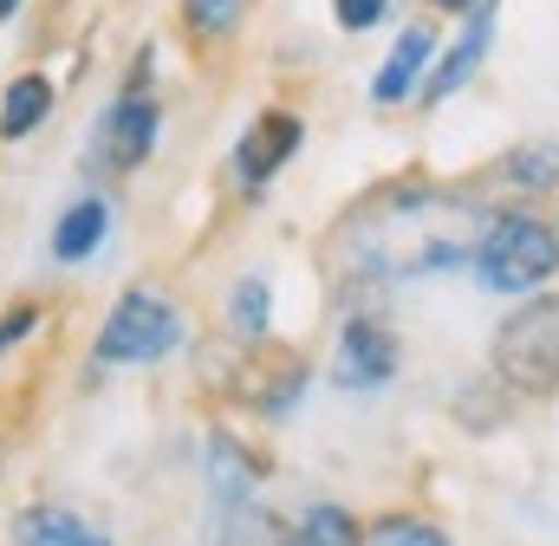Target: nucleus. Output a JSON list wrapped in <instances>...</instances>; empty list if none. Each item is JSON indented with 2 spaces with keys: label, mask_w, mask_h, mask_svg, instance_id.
Returning <instances> with one entry per match:
<instances>
[{
  "label": "nucleus",
  "mask_w": 559,
  "mask_h": 546,
  "mask_svg": "<svg viewBox=\"0 0 559 546\" xmlns=\"http://www.w3.org/2000/svg\"><path fill=\"white\" fill-rule=\"evenodd\" d=\"M475 273L488 293H534L559 273V241L554 228H540L534 215H501L488 222L481 248H475Z\"/></svg>",
  "instance_id": "obj_1"
},
{
  "label": "nucleus",
  "mask_w": 559,
  "mask_h": 546,
  "mask_svg": "<svg viewBox=\"0 0 559 546\" xmlns=\"http://www.w3.org/2000/svg\"><path fill=\"white\" fill-rule=\"evenodd\" d=\"M495 371L527 391V397H547L559 391V299H527L501 339H495Z\"/></svg>",
  "instance_id": "obj_2"
},
{
  "label": "nucleus",
  "mask_w": 559,
  "mask_h": 546,
  "mask_svg": "<svg viewBox=\"0 0 559 546\" xmlns=\"http://www.w3.org/2000/svg\"><path fill=\"white\" fill-rule=\"evenodd\" d=\"M176 345H182V312H176L169 299L143 293V286L111 306V319H105V332H98V358H105V365H156V358H169Z\"/></svg>",
  "instance_id": "obj_3"
},
{
  "label": "nucleus",
  "mask_w": 559,
  "mask_h": 546,
  "mask_svg": "<svg viewBox=\"0 0 559 546\" xmlns=\"http://www.w3.org/2000/svg\"><path fill=\"white\" fill-rule=\"evenodd\" d=\"M156 131H163V111H156V98H150V92H124V98H118V105L98 118V131H92V169L131 176L138 163H150Z\"/></svg>",
  "instance_id": "obj_4"
},
{
  "label": "nucleus",
  "mask_w": 559,
  "mask_h": 546,
  "mask_svg": "<svg viewBox=\"0 0 559 546\" xmlns=\"http://www.w3.org/2000/svg\"><path fill=\"white\" fill-rule=\"evenodd\" d=\"M488 46H495V0H475L468 7V20H462V33H455V46L436 59V72L423 79L417 92L429 105H442V98H455L475 72H481V59H488Z\"/></svg>",
  "instance_id": "obj_5"
},
{
  "label": "nucleus",
  "mask_w": 559,
  "mask_h": 546,
  "mask_svg": "<svg viewBox=\"0 0 559 546\" xmlns=\"http://www.w3.org/2000/svg\"><path fill=\"white\" fill-rule=\"evenodd\" d=\"M391 378H397V339L378 319H345V332H338V384L384 391Z\"/></svg>",
  "instance_id": "obj_6"
},
{
  "label": "nucleus",
  "mask_w": 559,
  "mask_h": 546,
  "mask_svg": "<svg viewBox=\"0 0 559 546\" xmlns=\"http://www.w3.org/2000/svg\"><path fill=\"white\" fill-rule=\"evenodd\" d=\"M299 136H306V124H299L293 111H267V118H254L248 136H241V150H235V176H241L248 189H261L280 163L299 150Z\"/></svg>",
  "instance_id": "obj_7"
},
{
  "label": "nucleus",
  "mask_w": 559,
  "mask_h": 546,
  "mask_svg": "<svg viewBox=\"0 0 559 546\" xmlns=\"http://www.w3.org/2000/svg\"><path fill=\"white\" fill-rule=\"evenodd\" d=\"M105 235H111V202H105V195H79V202L59 215V228H52V261L79 268V261H92V254L105 248Z\"/></svg>",
  "instance_id": "obj_8"
},
{
  "label": "nucleus",
  "mask_w": 559,
  "mask_h": 546,
  "mask_svg": "<svg viewBox=\"0 0 559 546\" xmlns=\"http://www.w3.org/2000/svg\"><path fill=\"white\" fill-rule=\"evenodd\" d=\"M423 66H429V26H404L397 46H391V59H384V72L371 79V98L378 105H404L423 85Z\"/></svg>",
  "instance_id": "obj_9"
},
{
  "label": "nucleus",
  "mask_w": 559,
  "mask_h": 546,
  "mask_svg": "<svg viewBox=\"0 0 559 546\" xmlns=\"http://www.w3.org/2000/svg\"><path fill=\"white\" fill-rule=\"evenodd\" d=\"M13 546H111L92 521H79L72 508H20L13 514Z\"/></svg>",
  "instance_id": "obj_10"
},
{
  "label": "nucleus",
  "mask_w": 559,
  "mask_h": 546,
  "mask_svg": "<svg viewBox=\"0 0 559 546\" xmlns=\"http://www.w3.org/2000/svg\"><path fill=\"white\" fill-rule=\"evenodd\" d=\"M46 111H52V79H46V72L13 79V85H7V98H0V136H7V143L33 136L39 124H46Z\"/></svg>",
  "instance_id": "obj_11"
},
{
  "label": "nucleus",
  "mask_w": 559,
  "mask_h": 546,
  "mask_svg": "<svg viewBox=\"0 0 559 546\" xmlns=\"http://www.w3.org/2000/svg\"><path fill=\"white\" fill-rule=\"evenodd\" d=\"M209 482H215V501H222V508H248V501H254V462H248L228 436L209 442Z\"/></svg>",
  "instance_id": "obj_12"
},
{
  "label": "nucleus",
  "mask_w": 559,
  "mask_h": 546,
  "mask_svg": "<svg viewBox=\"0 0 559 546\" xmlns=\"http://www.w3.org/2000/svg\"><path fill=\"white\" fill-rule=\"evenodd\" d=\"M501 182H514V189H547L559 176V136H534V143H514L508 156H501V169H495Z\"/></svg>",
  "instance_id": "obj_13"
},
{
  "label": "nucleus",
  "mask_w": 559,
  "mask_h": 546,
  "mask_svg": "<svg viewBox=\"0 0 559 546\" xmlns=\"http://www.w3.org/2000/svg\"><path fill=\"white\" fill-rule=\"evenodd\" d=\"M228 325H235V339H267V280L261 273H248L228 293Z\"/></svg>",
  "instance_id": "obj_14"
},
{
  "label": "nucleus",
  "mask_w": 559,
  "mask_h": 546,
  "mask_svg": "<svg viewBox=\"0 0 559 546\" xmlns=\"http://www.w3.org/2000/svg\"><path fill=\"white\" fill-rule=\"evenodd\" d=\"M293 546H358V527H352L345 508H312V514L299 521Z\"/></svg>",
  "instance_id": "obj_15"
},
{
  "label": "nucleus",
  "mask_w": 559,
  "mask_h": 546,
  "mask_svg": "<svg viewBox=\"0 0 559 546\" xmlns=\"http://www.w3.org/2000/svg\"><path fill=\"white\" fill-rule=\"evenodd\" d=\"M182 13L195 20V33L215 39V33H228V26L241 20V0H182Z\"/></svg>",
  "instance_id": "obj_16"
},
{
  "label": "nucleus",
  "mask_w": 559,
  "mask_h": 546,
  "mask_svg": "<svg viewBox=\"0 0 559 546\" xmlns=\"http://www.w3.org/2000/svg\"><path fill=\"white\" fill-rule=\"evenodd\" d=\"M371 546H449V534L429 527V521H384Z\"/></svg>",
  "instance_id": "obj_17"
},
{
  "label": "nucleus",
  "mask_w": 559,
  "mask_h": 546,
  "mask_svg": "<svg viewBox=\"0 0 559 546\" xmlns=\"http://www.w3.org/2000/svg\"><path fill=\"white\" fill-rule=\"evenodd\" d=\"M332 13H338L345 33H371L384 20V0H332Z\"/></svg>",
  "instance_id": "obj_18"
},
{
  "label": "nucleus",
  "mask_w": 559,
  "mask_h": 546,
  "mask_svg": "<svg viewBox=\"0 0 559 546\" xmlns=\"http://www.w3.org/2000/svg\"><path fill=\"white\" fill-rule=\"evenodd\" d=\"M33 325H39V306H13V312L0 319V352H7V345H20Z\"/></svg>",
  "instance_id": "obj_19"
},
{
  "label": "nucleus",
  "mask_w": 559,
  "mask_h": 546,
  "mask_svg": "<svg viewBox=\"0 0 559 546\" xmlns=\"http://www.w3.org/2000/svg\"><path fill=\"white\" fill-rule=\"evenodd\" d=\"M20 13V0H0V20H13Z\"/></svg>",
  "instance_id": "obj_20"
},
{
  "label": "nucleus",
  "mask_w": 559,
  "mask_h": 546,
  "mask_svg": "<svg viewBox=\"0 0 559 546\" xmlns=\"http://www.w3.org/2000/svg\"><path fill=\"white\" fill-rule=\"evenodd\" d=\"M436 7H449V13H462V7H475V0H436Z\"/></svg>",
  "instance_id": "obj_21"
}]
</instances>
